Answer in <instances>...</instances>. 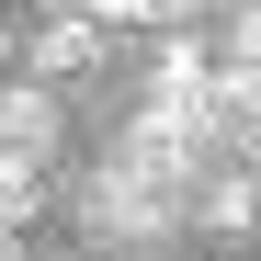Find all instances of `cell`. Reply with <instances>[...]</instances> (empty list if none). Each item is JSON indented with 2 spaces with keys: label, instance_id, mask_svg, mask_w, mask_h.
Here are the masks:
<instances>
[{
  "label": "cell",
  "instance_id": "obj_1",
  "mask_svg": "<svg viewBox=\"0 0 261 261\" xmlns=\"http://www.w3.org/2000/svg\"><path fill=\"white\" fill-rule=\"evenodd\" d=\"M204 137H216V102H204V91H148L114 159L137 170V182H170V193H193V159H204Z\"/></svg>",
  "mask_w": 261,
  "mask_h": 261
},
{
  "label": "cell",
  "instance_id": "obj_2",
  "mask_svg": "<svg viewBox=\"0 0 261 261\" xmlns=\"http://www.w3.org/2000/svg\"><path fill=\"white\" fill-rule=\"evenodd\" d=\"M80 216H91V239H170V227H182V193L137 182L125 159H102L91 182H80Z\"/></svg>",
  "mask_w": 261,
  "mask_h": 261
},
{
  "label": "cell",
  "instance_id": "obj_3",
  "mask_svg": "<svg viewBox=\"0 0 261 261\" xmlns=\"http://www.w3.org/2000/svg\"><path fill=\"white\" fill-rule=\"evenodd\" d=\"M102 34L91 12H46V34H34V80H80V68H102Z\"/></svg>",
  "mask_w": 261,
  "mask_h": 261
},
{
  "label": "cell",
  "instance_id": "obj_4",
  "mask_svg": "<svg viewBox=\"0 0 261 261\" xmlns=\"http://www.w3.org/2000/svg\"><path fill=\"white\" fill-rule=\"evenodd\" d=\"M0 148H12V159H46L57 148V91H46V80L0 91Z\"/></svg>",
  "mask_w": 261,
  "mask_h": 261
},
{
  "label": "cell",
  "instance_id": "obj_5",
  "mask_svg": "<svg viewBox=\"0 0 261 261\" xmlns=\"http://www.w3.org/2000/svg\"><path fill=\"white\" fill-rule=\"evenodd\" d=\"M182 216H204L216 239H239V227H261V182H250V170H227V182H204V204H182Z\"/></svg>",
  "mask_w": 261,
  "mask_h": 261
},
{
  "label": "cell",
  "instance_id": "obj_6",
  "mask_svg": "<svg viewBox=\"0 0 261 261\" xmlns=\"http://www.w3.org/2000/svg\"><path fill=\"white\" fill-rule=\"evenodd\" d=\"M34 204H46V159H12V148H0V227H23Z\"/></svg>",
  "mask_w": 261,
  "mask_h": 261
},
{
  "label": "cell",
  "instance_id": "obj_7",
  "mask_svg": "<svg viewBox=\"0 0 261 261\" xmlns=\"http://www.w3.org/2000/svg\"><path fill=\"white\" fill-rule=\"evenodd\" d=\"M204 80H216V57L193 46V34H170L159 46V91H204Z\"/></svg>",
  "mask_w": 261,
  "mask_h": 261
},
{
  "label": "cell",
  "instance_id": "obj_8",
  "mask_svg": "<svg viewBox=\"0 0 261 261\" xmlns=\"http://www.w3.org/2000/svg\"><path fill=\"white\" fill-rule=\"evenodd\" d=\"M34 12H91V23H159V0H34Z\"/></svg>",
  "mask_w": 261,
  "mask_h": 261
},
{
  "label": "cell",
  "instance_id": "obj_9",
  "mask_svg": "<svg viewBox=\"0 0 261 261\" xmlns=\"http://www.w3.org/2000/svg\"><path fill=\"white\" fill-rule=\"evenodd\" d=\"M239 57H261V0H250V12H239Z\"/></svg>",
  "mask_w": 261,
  "mask_h": 261
},
{
  "label": "cell",
  "instance_id": "obj_10",
  "mask_svg": "<svg viewBox=\"0 0 261 261\" xmlns=\"http://www.w3.org/2000/svg\"><path fill=\"white\" fill-rule=\"evenodd\" d=\"M182 12H204V0H159V23H182Z\"/></svg>",
  "mask_w": 261,
  "mask_h": 261
},
{
  "label": "cell",
  "instance_id": "obj_11",
  "mask_svg": "<svg viewBox=\"0 0 261 261\" xmlns=\"http://www.w3.org/2000/svg\"><path fill=\"white\" fill-rule=\"evenodd\" d=\"M0 261H23V250H12V227H0Z\"/></svg>",
  "mask_w": 261,
  "mask_h": 261
}]
</instances>
